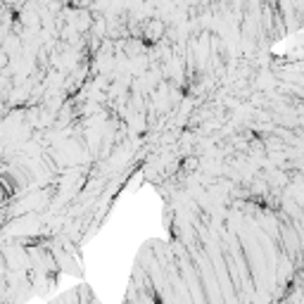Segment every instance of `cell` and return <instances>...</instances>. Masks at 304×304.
I'll list each match as a JSON object with an SVG mask.
<instances>
[{
	"mask_svg": "<svg viewBox=\"0 0 304 304\" xmlns=\"http://www.w3.org/2000/svg\"><path fill=\"white\" fill-rule=\"evenodd\" d=\"M164 34H167V24H164L162 19H152V22H147L145 24V38L147 40L164 38Z\"/></svg>",
	"mask_w": 304,
	"mask_h": 304,
	"instance_id": "cell-1",
	"label": "cell"
},
{
	"mask_svg": "<svg viewBox=\"0 0 304 304\" xmlns=\"http://www.w3.org/2000/svg\"><path fill=\"white\" fill-rule=\"evenodd\" d=\"M7 62H10V60H7V50H5V48H0V69H2V67H7Z\"/></svg>",
	"mask_w": 304,
	"mask_h": 304,
	"instance_id": "cell-2",
	"label": "cell"
}]
</instances>
